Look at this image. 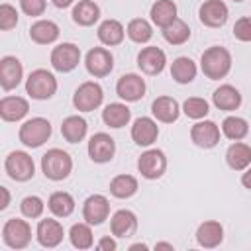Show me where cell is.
<instances>
[{"mask_svg":"<svg viewBox=\"0 0 251 251\" xmlns=\"http://www.w3.org/2000/svg\"><path fill=\"white\" fill-rule=\"evenodd\" d=\"M231 53L222 47V45H212L208 47L202 57H200V69L206 78L210 80H220L226 78L231 71Z\"/></svg>","mask_w":251,"mask_h":251,"instance_id":"obj_1","label":"cell"},{"mask_svg":"<svg viewBox=\"0 0 251 251\" xmlns=\"http://www.w3.org/2000/svg\"><path fill=\"white\" fill-rule=\"evenodd\" d=\"M73 171V157L59 149V147H53V149H47L41 157V173L45 178L53 180V182H59V180H65Z\"/></svg>","mask_w":251,"mask_h":251,"instance_id":"obj_2","label":"cell"},{"mask_svg":"<svg viewBox=\"0 0 251 251\" xmlns=\"http://www.w3.org/2000/svg\"><path fill=\"white\" fill-rule=\"evenodd\" d=\"M53 133V127H51V122L45 120V118H29L25 120L22 126H20V131H18V137H20V143L29 147V149H37L41 147Z\"/></svg>","mask_w":251,"mask_h":251,"instance_id":"obj_3","label":"cell"},{"mask_svg":"<svg viewBox=\"0 0 251 251\" xmlns=\"http://www.w3.org/2000/svg\"><path fill=\"white\" fill-rule=\"evenodd\" d=\"M57 92V78L47 69H35L25 78V94L33 100H49Z\"/></svg>","mask_w":251,"mask_h":251,"instance_id":"obj_4","label":"cell"},{"mask_svg":"<svg viewBox=\"0 0 251 251\" xmlns=\"http://www.w3.org/2000/svg\"><path fill=\"white\" fill-rule=\"evenodd\" d=\"M4 171L12 180L27 182L35 175V163H33L31 155L25 151H12L4 159Z\"/></svg>","mask_w":251,"mask_h":251,"instance_id":"obj_5","label":"cell"},{"mask_svg":"<svg viewBox=\"0 0 251 251\" xmlns=\"http://www.w3.org/2000/svg\"><path fill=\"white\" fill-rule=\"evenodd\" d=\"M2 241L10 249H25L31 243V226L22 218H10L2 226Z\"/></svg>","mask_w":251,"mask_h":251,"instance_id":"obj_6","label":"cell"},{"mask_svg":"<svg viewBox=\"0 0 251 251\" xmlns=\"http://www.w3.org/2000/svg\"><path fill=\"white\" fill-rule=\"evenodd\" d=\"M104 102V90L96 80H86L78 84V88L73 94V106L78 112H92L100 108Z\"/></svg>","mask_w":251,"mask_h":251,"instance_id":"obj_7","label":"cell"},{"mask_svg":"<svg viewBox=\"0 0 251 251\" xmlns=\"http://www.w3.org/2000/svg\"><path fill=\"white\" fill-rule=\"evenodd\" d=\"M80 63V49L78 45L71 43V41H65V43H59L57 47H53L51 51V67L57 71V73H71L78 67Z\"/></svg>","mask_w":251,"mask_h":251,"instance_id":"obj_8","label":"cell"},{"mask_svg":"<svg viewBox=\"0 0 251 251\" xmlns=\"http://www.w3.org/2000/svg\"><path fill=\"white\" fill-rule=\"evenodd\" d=\"M84 67L90 76L104 78L114 71V55L106 47H92L84 57Z\"/></svg>","mask_w":251,"mask_h":251,"instance_id":"obj_9","label":"cell"},{"mask_svg":"<svg viewBox=\"0 0 251 251\" xmlns=\"http://www.w3.org/2000/svg\"><path fill=\"white\" fill-rule=\"evenodd\" d=\"M137 171L147 180L161 178L165 175V171H167L165 151H161V149H147L145 153H141V157L137 159Z\"/></svg>","mask_w":251,"mask_h":251,"instance_id":"obj_10","label":"cell"},{"mask_svg":"<svg viewBox=\"0 0 251 251\" xmlns=\"http://www.w3.org/2000/svg\"><path fill=\"white\" fill-rule=\"evenodd\" d=\"M229 18V8L224 0H204L198 8V20L206 27H222Z\"/></svg>","mask_w":251,"mask_h":251,"instance_id":"obj_11","label":"cell"},{"mask_svg":"<svg viewBox=\"0 0 251 251\" xmlns=\"http://www.w3.org/2000/svg\"><path fill=\"white\" fill-rule=\"evenodd\" d=\"M145 90H147V84L137 73H126L116 82V94L124 102H139L145 96Z\"/></svg>","mask_w":251,"mask_h":251,"instance_id":"obj_12","label":"cell"},{"mask_svg":"<svg viewBox=\"0 0 251 251\" xmlns=\"http://www.w3.org/2000/svg\"><path fill=\"white\" fill-rule=\"evenodd\" d=\"M88 157L94 161V163H110L116 155V141L110 133L106 131H98L94 133L90 139H88Z\"/></svg>","mask_w":251,"mask_h":251,"instance_id":"obj_13","label":"cell"},{"mask_svg":"<svg viewBox=\"0 0 251 251\" xmlns=\"http://www.w3.org/2000/svg\"><path fill=\"white\" fill-rule=\"evenodd\" d=\"M165 65H167V55L161 47L157 45H149V47H143L139 53H137V67L141 73L149 75V76H155V75H161L165 71Z\"/></svg>","mask_w":251,"mask_h":251,"instance_id":"obj_14","label":"cell"},{"mask_svg":"<svg viewBox=\"0 0 251 251\" xmlns=\"http://www.w3.org/2000/svg\"><path fill=\"white\" fill-rule=\"evenodd\" d=\"M190 139L200 149H212L220 143V127L212 120H198L190 127Z\"/></svg>","mask_w":251,"mask_h":251,"instance_id":"obj_15","label":"cell"},{"mask_svg":"<svg viewBox=\"0 0 251 251\" xmlns=\"http://www.w3.org/2000/svg\"><path fill=\"white\" fill-rule=\"evenodd\" d=\"M110 216V200L104 194H90L82 204V220L90 226H100Z\"/></svg>","mask_w":251,"mask_h":251,"instance_id":"obj_16","label":"cell"},{"mask_svg":"<svg viewBox=\"0 0 251 251\" xmlns=\"http://www.w3.org/2000/svg\"><path fill=\"white\" fill-rule=\"evenodd\" d=\"M24 78V65L14 55H4L0 59V86L4 92L14 90Z\"/></svg>","mask_w":251,"mask_h":251,"instance_id":"obj_17","label":"cell"},{"mask_svg":"<svg viewBox=\"0 0 251 251\" xmlns=\"http://www.w3.org/2000/svg\"><path fill=\"white\" fill-rule=\"evenodd\" d=\"M35 237H37V243L41 247H47V249H53L57 245H61L63 237H65V229H63V224L55 218H45V220H39L37 227H35Z\"/></svg>","mask_w":251,"mask_h":251,"instance_id":"obj_18","label":"cell"},{"mask_svg":"<svg viewBox=\"0 0 251 251\" xmlns=\"http://www.w3.org/2000/svg\"><path fill=\"white\" fill-rule=\"evenodd\" d=\"M159 137V126L153 118H147V116H139L133 126H131V139L135 145L139 147H149L157 141Z\"/></svg>","mask_w":251,"mask_h":251,"instance_id":"obj_19","label":"cell"},{"mask_svg":"<svg viewBox=\"0 0 251 251\" xmlns=\"http://www.w3.org/2000/svg\"><path fill=\"white\" fill-rule=\"evenodd\" d=\"M110 231H112L114 237H122V239L135 235V231H137V216L131 210H126V208L114 212L112 218H110Z\"/></svg>","mask_w":251,"mask_h":251,"instance_id":"obj_20","label":"cell"},{"mask_svg":"<svg viewBox=\"0 0 251 251\" xmlns=\"http://www.w3.org/2000/svg\"><path fill=\"white\" fill-rule=\"evenodd\" d=\"M180 106L173 96H157L151 102V114L161 124H173L180 116Z\"/></svg>","mask_w":251,"mask_h":251,"instance_id":"obj_21","label":"cell"},{"mask_svg":"<svg viewBox=\"0 0 251 251\" xmlns=\"http://www.w3.org/2000/svg\"><path fill=\"white\" fill-rule=\"evenodd\" d=\"M224 241V226L216 220H206L196 229V243L204 249H214Z\"/></svg>","mask_w":251,"mask_h":251,"instance_id":"obj_22","label":"cell"},{"mask_svg":"<svg viewBox=\"0 0 251 251\" xmlns=\"http://www.w3.org/2000/svg\"><path fill=\"white\" fill-rule=\"evenodd\" d=\"M212 102L222 112H235L241 106L243 98H241V92L235 86H231V84H220L214 90V94H212Z\"/></svg>","mask_w":251,"mask_h":251,"instance_id":"obj_23","label":"cell"},{"mask_svg":"<svg viewBox=\"0 0 251 251\" xmlns=\"http://www.w3.org/2000/svg\"><path fill=\"white\" fill-rule=\"evenodd\" d=\"M61 29L53 20H37L29 25V39L37 45H51L59 39Z\"/></svg>","mask_w":251,"mask_h":251,"instance_id":"obj_24","label":"cell"},{"mask_svg":"<svg viewBox=\"0 0 251 251\" xmlns=\"http://www.w3.org/2000/svg\"><path fill=\"white\" fill-rule=\"evenodd\" d=\"M29 102L22 96H4L0 100V118L4 122H20L27 116Z\"/></svg>","mask_w":251,"mask_h":251,"instance_id":"obj_25","label":"cell"},{"mask_svg":"<svg viewBox=\"0 0 251 251\" xmlns=\"http://www.w3.org/2000/svg\"><path fill=\"white\" fill-rule=\"evenodd\" d=\"M71 18L80 27H90L100 20V6L94 0H78L73 6Z\"/></svg>","mask_w":251,"mask_h":251,"instance_id":"obj_26","label":"cell"},{"mask_svg":"<svg viewBox=\"0 0 251 251\" xmlns=\"http://www.w3.org/2000/svg\"><path fill=\"white\" fill-rule=\"evenodd\" d=\"M129 120H131V110L124 102H110L102 110V122L112 129H120L127 126Z\"/></svg>","mask_w":251,"mask_h":251,"instance_id":"obj_27","label":"cell"},{"mask_svg":"<svg viewBox=\"0 0 251 251\" xmlns=\"http://www.w3.org/2000/svg\"><path fill=\"white\" fill-rule=\"evenodd\" d=\"M96 35H98V41L102 45H108V47H114V45H120L126 37V27L122 25V22L114 20V18H108L104 20L98 29H96Z\"/></svg>","mask_w":251,"mask_h":251,"instance_id":"obj_28","label":"cell"},{"mask_svg":"<svg viewBox=\"0 0 251 251\" xmlns=\"http://www.w3.org/2000/svg\"><path fill=\"white\" fill-rule=\"evenodd\" d=\"M226 163L231 171H245L251 165V145L233 141L226 151Z\"/></svg>","mask_w":251,"mask_h":251,"instance_id":"obj_29","label":"cell"},{"mask_svg":"<svg viewBox=\"0 0 251 251\" xmlns=\"http://www.w3.org/2000/svg\"><path fill=\"white\" fill-rule=\"evenodd\" d=\"M88 124L82 116H67L61 124V135L67 143H80L86 137Z\"/></svg>","mask_w":251,"mask_h":251,"instance_id":"obj_30","label":"cell"},{"mask_svg":"<svg viewBox=\"0 0 251 251\" xmlns=\"http://www.w3.org/2000/svg\"><path fill=\"white\" fill-rule=\"evenodd\" d=\"M176 12L178 10H176V4L173 0H157V2H153L149 16H151V22L163 29L176 20Z\"/></svg>","mask_w":251,"mask_h":251,"instance_id":"obj_31","label":"cell"},{"mask_svg":"<svg viewBox=\"0 0 251 251\" xmlns=\"http://www.w3.org/2000/svg\"><path fill=\"white\" fill-rule=\"evenodd\" d=\"M196 73H198V67L196 63L190 59V57H176L173 63H171V76L175 82L178 84H188L196 78Z\"/></svg>","mask_w":251,"mask_h":251,"instance_id":"obj_32","label":"cell"},{"mask_svg":"<svg viewBox=\"0 0 251 251\" xmlns=\"http://www.w3.org/2000/svg\"><path fill=\"white\" fill-rule=\"evenodd\" d=\"M137 188H139V182L133 175H116L110 180V194L120 200L131 198L137 192Z\"/></svg>","mask_w":251,"mask_h":251,"instance_id":"obj_33","label":"cell"},{"mask_svg":"<svg viewBox=\"0 0 251 251\" xmlns=\"http://www.w3.org/2000/svg\"><path fill=\"white\" fill-rule=\"evenodd\" d=\"M47 208L55 218H69L75 212V198L65 190H57L49 196Z\"/></svg>","mask_w":251,"mask_h":251,"instance_id":"obj_34","label":"cell"},{"mask_svg":"<svg viewBox=\"0 0 251 251\" xmlns=\"http://www.w3.org/2000/svg\"><path fill=\"white\" fill-rule=\"evenodd\" d=\"M69 239H71V245L76 249H90L94 245V235H92L90 224L88 222L73 224L69 229Z\"/></svg>","mask_w":251,"mask_h":251,"instance_id":"obj_35","label":"cell"},{"mask_svg":"<svg viewBox=\"0 0 251 251\" xmlns=\"http://www.w3.org/2000/svg\"><path fill=\"white\" fill-rule=\"evenodd\" d=\"M126 33L133 43H139V45L149 43L151 37H153V25L145 18H133V20H129V24L126 27Z\"/></svg>","mask_w":251,"mask_h":251,"instance_id":"obj_36","label":"cell"},{"mask_svg":"<svg viewBox=\"0 0 251 251\" xmlns=\"http://www.w3.org/2000/svg\"><path fill=\"white\" fill-rule=\"evenodd\" d=\"M222 133L231 141H241L249 133V124L245 118L239 116H227L222 122Z\"/></svg>","mask_w":251,"mask_h":251,"instance_id":"obj_37","label":"cell"},{"mask_svg":"<svg viewBox=\"0 0 251 251\" xmlns=\"http://www.w3.org/2000/svg\"><path fill=\"white\" fill-rule=\"evenodd\" d=\"M163 39L171 45H182L190 39V27L186 22L182 20H175L173 24H169L167 27H163Z\"/></svg>","mask_w":251,"mask_h":251,"instance_id":"obj_38","label":"cell"},{"mask_svg":"<svg viewBox=\"0 0 251 251\" xmlns=\"http://www.w3.org/2000/svg\"><path fill=\"white\" fill-rule=\"evenodd\" d=\"M182 112L190 118V120H202L208 116L210 112V104L208 100L200 98V96H190L182 102Z\"/></svg>","mask_w":251,"mask_h":251,"instance_id":"obj_39","label":"cell"},{"mask_svg":"<svg viewBox=\"0 0 251 251\" xmlns=\"http://www.w3.org/2000/svg\"><path fill=\"white\" fill-rule=\"evenodd\" d=\"M45 210V204L39 196L31 194V196H25L22 202H20V212L24 218H29V220H35V218H41Z\"/></svg>","mask_w":251,"mask_h":251,"instance_id":"obj_40","label":"cell"},{"mask_svg":"<svg viewBox=\"0 0 251 251\" xmlns=\"http://www.w3.org/2000/svg\"><path fill=\"white\" fill-rule=\"evenodd\" d=\"M16 25H18V10L12 4L2 2L0 4V29L2 31H10Z\"/></svg>","mask_w":251,"mask_h":251,"instance_id":"obj_41","label":"cell"},{"mask_svg":"<svg viewBox=\"0 0 251 251\" xmlns=\"http://www.w3.org/2000/svg\"><path fill=\"white\" fill-rule=\"evenodd\" d=\"M233 37L237 41H243V43H249L251 41V16H243L239 18L235 24H233Z\"/></svg>","mask_w":251,"mask_h":251,"instance_id":"obj_42","label":"cell"},{"mask_svg":"<svg viewBox=\"0 0 251 251\" xmlns=\"http://www.w3.org/2000/svg\"><path fill=\"white\" fill-rule=\"evenodd\" d=\"M20 8L25 16L39 18V16H43V12L47 8V0H20Z\"/></svg>","mask_w":251,"mask_h":251,"instance_id":"obj_43","label":"cell"},{"mask_svg":"<svg viewBox=\"0 0 251 251\" xmlns=\"http://www.w3.org/2000/svg\"><path fill=\"white\" fill-rule=\"evenodd\" d=\"M96 247H98L100 251H116V249H118V243H116L114 237L104 235V237H100V241L96 243Z\"/></svg>","mask_w":251,"mask_h":251,"instance_id":"obj_44","label":"cell"},{"mask_svg":"<svg viewBox=\"0 0 251 251\" xmlns=\"http://www.w3.org/2000/svg\"><path fill=\"white\" fill-rule=\"evenodd\" d=\"M0 194H2V202H0V210H6L10 206V190L6 186H0Z\"/></svg>","mask_w":251,"mask_h":251,"instance_id":"obj_45","label":"cell"},{"mask_svg":"<svg viewBox=\"0 0 251 251\" xmlns=\"http://www.w3.org/2000/svg\"><path fill=\"white\" fill-rule=\"evenodd\" d=\"M241 184L245 186V188H249L251 190V165L245 169V173L241 175Z\"/></svg>","mask_w":251,"mask_h":251,"instance_id":"obj_46","label":"cell"},{"mask_svg":"<svg viewBox=\"0 0 251 251\" xmlns=\"http://www.w3.org/2000/svg\"><path fill=\"white\" fill-rule=\"evenodd\" d=\"M51 2H53V6L59 8V10H65V8H69V6L75 4V0H51Z\"/></svg>","mask_w":251,"mask_h":251,"instance_id":"obj_47","label":"cell"},{"mask_svg":"<svg viewBox=\"0 0 251 251\" xmlns=\"http://www.w3.org/2000/svg\"><path fill=\"white\" fill-rule=\"evenodd\" d=\"M137 249L147 251V249H149V245H147V243H141V241H139V243H131V245H129V251H137Z\"/></svg>","mask_w":251,"mask_h":251,"instance_id":"obj_48","label":"cell"},{"mask_svg":"<svg viewBox=\"0 0 251 251\" xmlns=\"http://www.w3.org/2000/svg\"><path fill=\"white\" fill-rule=\"evenodd\" d=\"M155 249H169V251H173L175 245L173 243H167V241H159V243H155Z\"/></svg>","mask_w":251,"mask_h":251,"instance_id":"obj_49","label":"cell"},{"mask_svg":"<svg viewBox=\"0 0 251 251\" xmlns=\"http://www.w3.org/2000/svg\"><path fill=\"white\" fill-rule=\"evenodd\" d=\"M233 2H243V0H233Z\"/></svg>","mask_w":251,"mask_h":251,"instance_id":"obj_50","label":"cell"}]
</instances>
